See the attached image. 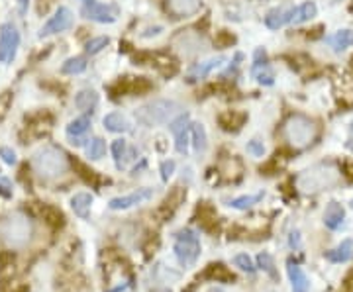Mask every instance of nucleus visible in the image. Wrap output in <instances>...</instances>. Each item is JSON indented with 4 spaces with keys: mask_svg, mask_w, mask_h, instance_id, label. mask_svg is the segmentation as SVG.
Returning <instances> with one entry per match:
<instances>
[{
    "mask_svg": "<svg viewBox=\"0 0 353 292\" xmlns=\"http://www.w3.org/2000/svg\"><path fill=\"white\" fill-rule=\"evenodd\" d=\"M340 180H342V175L338 167H334L330 163H320L302 171L297 179V186L304 194H316V192L334 189Z\"/></svg>",
    "mask_w": 353,
    "mask_h": 292,
    "instance_id": "nucleus-1",
    "label": "nucleus"
},
{
    "mask_svg": "<svg viewBox=\"0 0 353 292\" xmlns=\"http://www.w3.org/2000/svg\"><path fill=\"white\" fill-rule=\"evenodd\" d=\"M33 169L44 177V179H57L65 175L69 169V159L67 155L55 145H45L40 151L33 153Z\"/></svg>",
    "mask_w": 353,
    "mask_h": 292,
    "instance_id": "nucleus-2",
    "label": "nucleus"
},
{
    "mask_svg": "<svg viewBox=\"0 0 353 292\" xmlns=\"http://www.w3.org/2000/svg\"><path fill=\"white\" fill-rule=\"evenodd\" d=\"M283 135L292 147L302 149V147H308L310 143L316 141L318 124L314 120L306 118V116H302V114H295L283 126Z\"/></svg>",
    "mask_w": 353,
    "mask_h": 292,
    "instance_id": "nucleus-3",
    "label": "nucleus"
},
{
    "mask_svg": "<svg viewBox=\"0 0 353 292\" xmlns=\"http://www.w3.org/2000/svg\"><path fill=\"white\" fill-rule=\"evenodd\" d=\"M179 110H181V106L176 102L159 98V100L147 102L144 106H140L135 110V118L144 126H161L167 124V122H173V118L179 114Z\"/></svg>",
    "mask_w": 353,
    "mask_h": 292,
    "instance_id": "nucleus-4",
    "label": "nucleus"
},
{
    "mask_svg": "<svg viewBox=\"0 0 353 292\" xmlns=\"http://www.w3.org/2000/svg\"><path fill=\"white\" fill-rule=\"evenodd\" d=\"M175 253L176 259L183 267H192L200 255V241L199 236L190 230H183L176 234L175 239Z\"/></svg>",
    "mask_w": 353,
    "mask_h": 292,
    "instance_id": "nucleus-5",
    "label": "nucleus"
},
{
    "mask_svg": "<svg viewBox=\"0 0 353 292\" xmlns=\"http://www.w3.org/2000/svg\"><path fill=\"white\" fill-rule=\"evenodd\" d=\"M173 47H175V51H179L181 55L194 57L199 55V53H202V51H206V41H204V37L199 32H194V30H183V32H179L173 37Z\"/></svg>",
    "mask_w": 353,
    "mask_h": 292,
    "instance_id": "nucleus-6",
    "label": "nucleus"
},
{
    "mask_svg": "<svg viewBox=\"0 0 353 292\" xmlns=\"http://www.w3.org/2000/svg\"><path fill=\"white\" fill-rule=\"evenodd\" d=\"M20 45V32L12 24L0 26V63H8L16 57Z\"/></svg>",
    "mask_w": 353,
    "mask_h": 292,
    "instance_id": "nucleus-7",
    "label": "nucleus"
},
{
    "mask_svg": "<svg viewBox=\"0 0 353 292\" xmlns=\"http://www.w3.org/2000/svg\"><path fill=\"white\" fill-rule=\"evenodd\" d=\"M81 14L87 20H92V22L114 24L116 18H118V8L112 6V4H100V2H94V0H87L85 6L81 8Z\"/></svg>",
    "mask_w": 353,
    "mask_h": 292,
    "instance_id": "nucleus-8",
    "label": "nucleus"
},
{
    "mask_svg": "<svg viewBox=\"0 0 353 292\" xmlns=\"http://www.w3.org/2000/svg\"><path fill=\"white\" fill-rule=\"evenodd\" d=\"M2 236L12 245H22L26 239L30 237V224L22 216H14L10 220H6V224L2 225Z\"/></svg>",
    "mask_w": 353,
    "mask_h": 292,
    "instance_id": "nucleus-9",
    "label": "nucleus"
},
{
    "mask_svg": "<svg viewBox=\"0 0 353 292\" xmlns=\"http://www.w3.org/2000/svg\"><path fill=\"white\" fill-rule=\"evenodd\" d=\"M73 26V12L69 10L67 6H59L55 10V14L42 26L40 30V37H47V35L59 34V32H65Z\"/></svg>",
    "mask_w": 353,
    "mask_h": 292,
    "instance_id": "nucleus-10",
    "label": "nucleus"
},
{
    "mask_svg": "<svg viewBox=\"0 0 353 292\" xmlns=\"http://www.w3.org/2000/svg\"><path fill=\"white\" fill-rule=\"evenodd\" d=\"M169 130L175 134V147L179 153H187L188 151V135H190V118L188 114H181L179 118H175Z\"/></svg>",
    "mask_w": 353,
    "mask_h": 292,
    "instance_id": "nucleus-11",
    "label": "nucleus"
},
{
    "mask_svg": "<svg viewBox=\"0 0 353 292\" xmlns=\"http://www.w3.org/2000/svg\"><path fill=\"white\" fill-rule=\"evenodd\" d=\"M151 196H153V191H151V189H138V191L132 192V194L112 198L110 202H108V206H110L112 210H128V208H132L135 204H142V202H145V200H149Z\"/></svg>",
    "mask_w": 353,
    "mask_h": 292,
    "instance_id": "nucleus-12",
    "label": "nucleus"
},
{
    "mask_svg": "<svg viewBox=\"0 0 353 292\" xmlns=\"http://www.w3.org/2000/svg\"><path fill=\"white\" fill-rule=\"evenodd\" d=\"M265 51L263 49H257L255 51V65L253 69H251V75H253L255 79H257V82L259 85H273L275 82V75H273V71H271V67L265 63Z\"/></svg>",
    "mask_w": 353,
    "mask_h": 292,
    "instance_id": "nucleus-13",
    "label": "nucleus"
},
{
    "mask_svg": "<svg viewBox=\"0 0 353 292\" xmlns=\"http://www.w3.org/2000/svg\"><path fill=\"white\" fill-rule=\"evenodd\" d=\"M202 0H167V10L175 18H188L200 10Z\"/></svg>",
    "mask_w": 353,
    "mask_h": 292,
    "instance_id": "nucleus-14",
    "label": "nucleus"
},
{
    "mask_svg": "<svg viewBox=\"0 0 353 292\" xmlns=\"http://www.w3.org/2000/svg\"><path fill=\"white\" fill-rule=\"evenodd\" d=\"M292 16H295V8H273L265 16V26L269 30H279L287 24H292Z\"/></svg>",
    "mask_w": 353,
    "mask_h": 292,
    "instance_id": "nucleus-15",
    "label": "nucleus"
},
{
    "mask_svg": "<svg viewBox=\"0 0 353 292\" xmlns=\"http://www.w3.org/2000/svg\"><path fill=\"white\" fill-rule=\"evenodd\" d=\"M199 279H204V281H218V282H232L236 277H233V273L226 265H222V263H212V265H208L206 269H204V273L200 275Z\"/></svg>",
    "mask_w": 353,
    "mask_h": 292,
    "instance_id": "nucleus-16",
    "label": "nucleus"
},
{
    "mask_svg": "<svg viewBox=\"0 0 353 292\" xmlns=\"http://www.w3.org/2000/svg\"><path fill=\"white\" fill-rule=\"evenodd\" d=\"M324 224H326V227H330L331 232L343 227V208L338 202L328 204V208L324 212Z\"/></svg>",
    "mask_w": 353,
    "mask_h": 292,
    "instance_id": "nucleus-17",
    "label": "nucleus"
},
{
    "mask_svg": "<svg viewBox=\"0 0 353 292\" xmlns=\"http://www.w3.org/2000/svg\"><path fill=\"white\" fill-rule=\"evenodd\" d=\"M288 279H290V284H292V292H308V279L304 275V270L298 267L297 263L288 261Z\"/></svg>",
    "mask_w": 353,
    "mask_h": 292,
    "instance_id": "nucleus-18",
    "label": "nucleus"
},
{
    "mask_svg": "<svg viewBox=\"0 0 353 292\" xmlns=\"http://www.w3.org/2000/svg\"><path fill=\"white\" fill-rule=\"evenodd\" d=\"M185 196H187V191H183L181 186L179 189H175V191L171 192L169 196L165 198V202L161 204V208H159V214L163 216V218H169V216H173V212H175L176 208L181 206V202L185 200Z\"/></svg>",
    "mask_w": 353,
    "mask_h": 292,
    "instance_id": "nucleus-19",
    "label": "nucleus"
},
{
    "mask_svg": "<svg viewBox=\"0 0 353 292\" xmlns=\"http://www.w3.org/2000/svg\"><path fill=\"white\" fill-rule=\"evenodd\" d=\"M326 44L330 45L334 51H343L349 45H353V30H340L334 35L326 37Z\"/></svg>",
    "mask_w": 353,
    "mask_h": 292,
    "instance_id": "nucleus-20",
    "label": "nucleus"
},
{
    "mask_svg": "<svg viewBox=\"0 0 353 292\" xmlns=\"http://www.w3.org/2000/svg\"><path fill=\"white\" fill-rule=\"evenodd\" d=\"M104 128L108 132H114V134H124V132H130V122L126 120V116H122L120 112H112L104 116Z\"/></svg>",
    "mask_w": 353,
    "mask_h": 292,
    "instance_id": "nucleus-21",
    "label": "nucleus"
},
{
    "mask_svg": "<svg viewBox=\"0 0 353 292\" xmlns=\"http://www.w3.org/2000/svg\"><path fill=\"white\" fill-rule=\"evenodd\" d=\"M88 128H90V118L88 116H81V118H75L73 122H69V126H67V135L73 139L75 145H81L79 137L83 134H87Z\"/></svg>",
    "mask_w": 353,
    "mask_h": 292,
    "instance_id": "nucleus-22",
    "label": "nucleus"
},
{
    "mask_svg": "<svg viewBox=\"0 0 353 292\" xmlns=\"http://www.w3.org/2000/svg\"><path fill=\"white\" fill-rule=\"evenodd\" d=\"M351 257H353L351 239H343L342 243L334 249V251H328V253H326V259L331 261V263H345V261H349Z\"/></svg>",
    "mask_w": 353,
    "mask_h": 292,
    "instance_id": "nucleus-23",
    "label": "nucleus"
},
{
    "mask_svg": "<svg viewBox=\"0 0 353 292\" xmlns=\"http://www.w3.org/2000/svg\"><path fill=\"white\" fill-rule=\"evenodd\" d=\"M92 194H88V192H79V194H75L73 198H71V208H73V212L77 214L79 218H88V210H90V206H92Z\"/></svg>",
    "mask_w": 353,
    "mask_h": 292,
    "instance_id": "nucleus-24",
    "label": "nucleus"
},
{
    "mask_svg": "<svg viewBox=\"0 0 353 292\" xmlns=\"http://www.w3.org/2000/svg\"><path fill=\"white\" fill-rule=\"evenodd\" d=\"M190 135H192V145L197 153H204L208 147V137H206V130L200 122L190 124Z\"/></svg>",
    "mask_w": 353,
    "mask_h": 292,
    "instance_id": "nucleus-25",
    "label": "nucleus"
},
{
    "mask_svg": "<svg viewBox=\"0 0 353 292\" xmlns=\"http://www.w3.org/2000/svg\"><path fill=\"white\" fill-rule=\"evenodd\" d=\"M226 59L224 57H216V59H210V61H204V63H200V65H197V67L190 71V75H188V80H197V79H202V77H206L208 73H212L214 69H218L224 63Z\"/></svg>",
    "mask_w": 353,
    "mask_h": 292,
    "instance_id": "nucleus-26",
    "label": "nucleus"
},
{
    "mask_svg": "<svg viewBox=\"0 0 353 292\" xmlns=\"http://www.w3.org/2000/svg\"><path fill=\"white\" fill-rule=\"evenodd\" d=\"M99 104V94H96V90L92 89H85L81 90L77 96H75V106H77L79 110H92L94 106Z\"/></svg>",
    "mask_w": 353,
    "mask_h": 292,
    "instance_id": "nucleus-27",
    "label": "nucleus"
},
{
    "mask_svg": "<svg viewBox=\"0 0 353 292\" xmlns=\"http://www.w3.org/2000/svg\"><path fill=\"white\" fill-rule=\"evenodd\" d=\"M245 114L243 112H236V110H232V112H226L220 116V124L224 130H228V132H238L240 128H242V124L245 122Z\"/></svg>",
    "mask_w": 353,
    "mask_h": 292,
    "instance_id": "nucleus-28",
    "label": "nucleus"
},
{
    "mask_svg": "<svg viewBox=\"0 0 353 292\" xmlns=\"http://www.w3.org/2000/svg\"><path fill=\"white\" fill-rule=\"evenodd\" d=\"M316 12H318V8H316V4H314V2H304V4H300V6H297V8H295L292 24L308 22V20H312V18L316 16Z\"/></svg>",
    "mask_w": 353,
    "mask_h": 292,
    "instance_id": "nucleus-29",
    "label": "nucleus"
},
{
    "mask_svg": "<svg viewBox=\"0 0 353 292\" xmlns=\"http://www.w3.org/2000/svg\"><path fill=\"white\" fill-rule=\"evenodd\" d=\"M133 151L132 149H128V143H126V139H116L114 143H112V155H114V161H116V167L122 169L124 165H126V159L132 155Z\"/></svg>",
    "mask_w": 353,
    "mask_h": 292,
    "instance_id": "nucleus-30",
    "label": "nucleus"
},
{
    "mask_svg": "<svg viewBox=\"0 0 353 292\" xmlns=\"http://www.w3.org/2000/svg\"><path fill=\"white\" fill-rule=\"evenodd\" d=\"M85 69H87V61L83 57H71L61 65V73L63 75H81V73H85Z\"/></svg>",
    "mask_w": 353,
    "mask_h": 292,
    "instance_id": "nucleus-31",
    "label": "nucleus"
},
{
    "mask_svg": "<svg viewBox=\"0 0 353 292\" xmlns=\"http://www.w3.org/2000/svg\"><path fill=\"white\" fill-rule=\"evenodd\" d=\"M263 198V192H257V194H249V196H240V198H233L230 206L236 208V210H247L251 208L253 204H257L259 200Z\"/></svg>",
    "mask_w": 353,
    "mask_h": 292,
    "instance_id": "nucleus-32",
    "label": "nucleus"
},
{
    "mask_svg": "<svg viewBox=\"0 0 353 292\" xmlns=\"http://www.w3.org/2000/svg\"><path fill=\"white\" fill-rule=\"evenodd\" d=\"M104 153H106V143H104V139H100V137H92V139H90V143L87 145V155L90 159H100Z\"/></svg>",
    "mask_w": 353,
    "mask_h": 292,
    "instance_id": "nucleus-33",
    "label": "nucleus"
},
{
    "mask_svg": "<svg viewBox=\"0 0 353 292\" xmlns=\"http://www.w3.org/2000/svg\"><path fill=\"white\" fill-rule=\"evenodd\" d=\"M257 263H259V267L271 277V279H279V275H277V269H275V261H273V257L269 255V253H259V257H257Z\"/></svg>",
    "mask_w": 353,
    "mask_h": 292,
    "instance_id": "nucleus-34",
    "label": "nucleus"
},
{
    "mask_svg": "<svg viewBox=\"0 0 353 292\" xmlns=\"http://www.w3.org/2000/svg\"><path fill=\"white\" fill-rule=\"evenodd\" d=\"M210 222H212V224H216V212H214L212 208H208V206H200L199 208V224L202 225L204 230L212 232Z\"/></svg>",
    "mask_w": 353,
    "mask_h": 292,
    "instance_id": "nucleus-35",
    "label": "nucleus"
},
{
    "mask_svg": "<svg viewBox=\"0 0 353 292\" xmlns=\"http://www.w3.org/2000/svg\"><path fill=\"white\" fill-rule=\"evenodd\" d=\"M110 44V39L106 37V35H99V37H92V39H88L87 41V53H90V55H96V53H100L106 45Z\"/></svg>",
    "mask_w": 353,
    "mask_h": 292,
    "instance_id": "nucleus-36",
    "label": "nucleus"
},
{
    "mask_svg": "<svg viewBox=\"0 0 353 292\" xmlns=\"http://www.w3.org/2000/svg\"><path fill=\"white\" fill-rule=\"evenodd\" d=\"M233 263L240 267L242 270H245V273H249V275H253L255 273V265L251 263V259H249V255H245V253H242V255H238V257L233 259Z\"/></svg>",
    "mask_w": 353,
    "mask_h": 292,
    "instance_id": "nucleus-37",
    "label": "nucleus"
},
{
    "mask_svg": "<svg viewBox=\"0 0 353 292\" xmlns=\"http://www.w3.org/2000/svg\"><path fill=\"white\" fill-rule=\"evenodd\" d=\"M247 153H251L253 157H263L265 155L263 141H259V139H251V141L247 143Z\"/></svg>",
    "mask_w": 353,
    "mask_h": 292,
    "instance_id": "nucleus-38",
    "label": "nucleus"
},
{
    "mask_svg": "<svg viewBox=\"0 0 353 292\" xmlns=\"http://www.w3.org/2000/svg\"><path fill=\"white\" fill-rule=\"evenodd\" d=\"M45 214H47V218H49L47 222L53 225V227H57V225L63 224V216H61V212H59V210H53V208H47V210H45Z\"/></svg>",
    "mask_w": 353,
    "mask_h": 292,
    "instance_id": "nucleus-39",
    "label": "nucleus"
},
{
    "mask_svg": "<svg viewBox=\"0 0 353 292\" xmlns=\"http://www.w3.org/2000/svg\"><path fill=\"white\" fill-rule=\"evenodd\" d=\"M0 157L6 165H14L16 163V153L12 151L10 147H0Z\"/></svg>",
    "mask_w": 353,
    "mask_h": 292,
    "instance_id": "nucleus-40",
    "label": "nucleus"
},
{
    "mask_svg": "<svg viewBox=\"0 0 353 292\" xmlns=\"http://www.w3.org/2000/svg\"><path fill=\"white\" fill-rule=\"evenodd\" d=\"M175 173V161H163L161 163V177L163 180H169V177Z\"/></svg>",
    "mask_w": 353,
    "mask_h": 292,
    "instance_id": "nucleus-41",
    "label": "nucleus"
},
{
    "mask_svg": "<svg viewBox=\"0 0 353 292\" xmlns=\"http://www.w3.org/2000/svg\"><path fill=\"white\" fill-rule=\"evenodd\" d=\"M10 186H8V182H0V194L4 196V198H10L12 196V191H8Z\"/></svg>",
    "mask_w": 353,
    "mask_h": 292,
    "instance_id": "nucleus-42",
    "label": "nucleus"
},
{
    "mask_svg": "<svg viewBox=\"0 0 353 292\" xmlns=\"http://www.w3.org/2000/svg\"><path fill=\"white\" fill-rule=\"evenodd\" d=\"M16 4H18V12H20V14H26V12H28L30 0H16Z\"/></svg>",
    "mask_w": 353,
    "mask_h": 292,
    "instance_id": "nucleus-43",
    "label": "nucleus"
},
{
    "mask_svg": "<svg viewBox=\"0 0 353 292\" xmlns=\"http://www.w3.org/2000/svg\"><path fill=\"white\" fill-rule=\"evenodd\" d=\"M300 245V237H298V232H292L290 234V247H298Z\"/></svg>",
    "mask_w": 353,
    "mask_h": 292,
    "instance_id": "nucleus-44",
    "label": "nucleus"
},
{
    "mask_svg": "<svg viewBox=\"0 0 353 292\" xmlns=\"http://www.w3.org/2000/svg\"><path fill=\"white\" fill-rule=\"evenodd\" d=\"M151 292H171L169 288H155V290H151Z\"/></svg>",
    "mask_w": 353,
    "mask_h": 292,
    "instance_id": "nucleus-45",
    "label": "nucleus"
},
{
    "mask_svg": "<svg viewBox=\"0 0 353 292\" xmlns=\"http://www.w3.org/2000/svg\"><path fill=\"white\" fill-rule=\"evenodd\" d=\"M208 292H224V290H220V288H210Z\"/></svg>",
    "mask_w": 353,
    "mask_h": 292,
    "instance_id": "nucleus-46",
    "label": "nucleus"
},
{
    "mask_svg": "<svg viewBox=\"0 0 353 292\" xmlns=\"http://www.w3.org/2000/svg\"><path fill=\"white\" fill-rule=\"evenodd\" d=\"M351 208H353V200H351Z\"/></svg>",
    "mask_w": 353,
    "mask_h": 292,
    "instance_id": "nucleus-47",
    "label": "nucleus"
}]
</instances>
